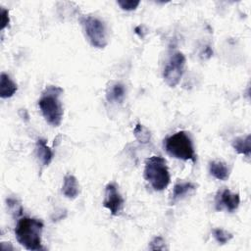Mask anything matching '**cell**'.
I'll use <instances>...</instances> for the list:
<instances>
[{"label":"cell","instance_id":"13","mask_svg":"<svg viewBox=\"0 0 251 251\" xmlns=\"http://www.w3.org/2000/svg\"><path fill=\"white\" fill-rule=\"evenodd\" d=\"M126 95V87L122 82H115L108 87L106 97L109 102L122 103Z\"/></svg>","mask_w":251,"mask_h":251},{"label":"cell","instance_id":"3","mask_svg":"<svg viewBox=\"0 0 251 251\" xmlns=\"http://www.w3.org/2000/svg\"><path fill=\"white\" fill-rule=\"evenodd\" d=\"M144 178L156 191H162L168 187L171 176L166 160L161 156L149 157L145 162Z\"/></svg>","mask_w":251,"mask_h":251},{"label":"cell","instance_id":"15","mask_svg":"<svg viewBox=\"0 0 251 251\" xmlns=\"http://www.w3.org/2000/svg\"><path fill=\"white\" fill-rule=\"evenodd\" d=\"M250 142H251V136L250 134L246 136H241L237 137L233 140L232 142V147L233 149L238 153L245 155L246 157L250 156Z\"/></svg>","mask_w":251,"mask_h":251},{"label":"cell","instance_id":"10","mask_svg":"<svg viewBox=\"0 0 251 251\" xmlns=\"http://www.w3.org/2000/svg\"><path fill=\"white\" fill-rule=\"evenodd\" d=\"M35 151H36V156L39 159L42 166H48L52 162L54 153L52 149L47 145L45 139L43 138L37 139L35 144Z\"/></svg>","mask_w":251,"mask_h":251},{"label":"cell","instance_id":"4","mask_svg":"<svg viewBox=\"0 0 251 251\" xmlns=\"http://www.w3.org/2000/svg\"><path fill=\"white\" fill-rule=\"evenodd\" d=\"M164 147L167 153L176 159L191 160L193 163L196 161V155L193 147V142L184 130L177 131L164 140Z\"/></svg>","mask_w":251,"mask_h":251},{"label":"cell","instance_id":"14","mask_svg":"<svg viewBox=\"0 0 251 251\" xmlns=\"http://www.w3.org/2000/svg\"><path fill=\"white\" fill-rule=\"evenodd\" d=\"M209 172L211 176L219 180H226L229 176V170L222 161H212L209 164Z\"/></svg>","mask_w":251,"mask_h":251},{"label":"cell","instance_id":"7","mask_svg":"<svg viewBox=\"0 0 251 251\" xmlns=\"http://www.w3.org/2000/svg\"><path fill=\"white\" fill-rule=\"evenodd\" d=\"M124 198L121 195L116 183L111 182L106 185L103 206L114 216H118L124 207Z\"/></svg>","mask_w":251,"mask_h":251},{"label":"cell","instance_id":"11","mask_svg":"<svg viewBox=\"0 0 251 251\" xmlns=\"http://www.w3.org/2000/svg\"><path fill=\"white\" fill-rule=\"evenodd\" d=\"M196 189V184L190 182V181H180L175 184L173 188L172 193V203H175L182 198H184L186 195L190 194Z\"/></svg>","mask_w":251,"mask_h":251},{"label":"cell","instance_id":"17","mask_svg":"<svg viewBox=\"0 0 251 251\" xmlns=\"http://www.w3.org/2000/svg\"><path fill=\"white\" fill-rule=\"evenodd\" d=\"M213 232V236L216 239V241L220 244H226L227 243L231 238H232V234L221 227H216L212 230Z\"/></svg>","mask_w":251,"mask_h":251},{"label":"cell","instance_id":"1","mask_svg":"<svg viewBox=\"0 0 251 251\" xmlns=\"http://www.w3.org/2000/svg\"><path fill=\"white\" fill-rule=\"evenodd\" d=\"M43 223L34 218H21L15 228V235L18 242L27 250L37 251L43 249L41 243V234Z\"/></svg>","mask_w":251,"mask_h":251},{"label":"cell","instance_id":"2","mask_svg":"<svg viewBox=\"0 0 251 251\" xmlns=\"http://www.w3.org/2000/svg\"><path fill=\"white\" fill-rule=\"evenodd\" d=\"M63 93V89L59 86L49 85L41 94L38 100V107L41 111L45 121L53 126H58L62 123L64 111L60 101V96Z\"/></svg>","mask_w":251,"mask_h":251},{"label":"cell","instance_id":"21","mask_svg":"<svg viewBox=\"0 0 251 251\" xmlns=\"http://www.w3.org/2000/svg\"><path fill=\"white\" fill-rule=\"evenodd\" d=\"M201 54L204 56V58L208 59V58H210V57L212 56V54H213V51H212V49L210 48V46H205Z\"/></svg>","mask_w":251,"mask_h":251},{"label":"cell","instance_id":"20","mask_svg":"<svg viewBox=\"0 0 251 251\" xmlns=\"http://www.w3.org/2000/svg\"><path fill=\"white\" fill-rule=\"evenodd\" d=\"M0 15H1V30H3L6 26H8L10 23V18H9V12L5 8L1 7L0 9Z\"/></svg>","mask_w":251,"mask_h":251},{"label":"cell","instance_id":"18","mask_svg":"<svg viewBox=\"0 0 251 251\" xmlns=\"http://www.w3.org/2000/svg\"><path fill=\"white\" fill-rule=\"evenodd\" d=\"M118 5L123 9V10H126V11H132V10H135L138 5H139V1H135V0H118L117 1Z\"/></svg>","mask_w":251,"mask_h":251},{"label":"cell","instance_id":"19","mask_svg":"<svg viewBox=\"0 0 251 251\" xmlns=\"http://www.w3.org/2000/svg\"><path fill=\"white\" fill-rule=\"evenodd\" d=\"M149 249L151 250H165L167 249L165 240L161 236H156L149 245Z\"/></svg>","mask_w":251,"mask_h":251},{"label":"cell","instance_id":"8","mask_svg":"<svg viewBox=\"0 0 251 251\" xmlns=\"http://www.w3.org/2000/svg\"><path fill=\"white\" fill-rule=\"evenodd\" d=\"M239 203H240L239 194L232 193L227 188L219 190L215 199V205L218 211L226 210L228 212H233L238 208Z\"/></svg>","mask_w":251,"mask_h":251},{"label":"cell","instance_id":"12","mask_svg":"<svg viewBox=\"0 0 251 251\" xmlns=\"http://www.w3.org/2000/svg\"><path fill=\"white\" fill-rule=\"evenodd\" d=\"M18 89L17 84L10 78V76L2 73L0 75V97L10 98L12 97Z\"/></svg>","mask_w":251,"mask_h":251},{"label":"cell","instance_id":"9","mask_svg":"<svg viewBox=\"0 0 251 251\" xmlns=\"http://www.w3.org/2000/svg\"><path fill=\"white\" fill-rule=\"evenodd\" d=\"M79 184L74 175L68 174L65 176L62 185V193L69 199H75L79 194Z\"/></svg>","mask_w":251,"mask_h":251},{"label":"cell","instance_id":"16","mask_svg":"<svg viewBox=\"0 0 251 251\" xmlns=\"http://www.w3.org/2000/svg\"><path fill=\"white\" fill-rule=\"evenodd\" d=\"M133 134L135 138L142 144H146L151 139V132L150 130L141 124H136L133 129Z\"/></svg>","mask_w":251,"mask_h":251},{"label":"cell","instance_id":"5","mask_svg":"<svg viewBox=\"0 0 251 251\" xmlns=\"http://www.w3.org/2000/svg\"><path fill=\"white\" fill-rule=\"evenodd\" d=\"M79 21L83 31L92 46L96 48H104L108 44V31L103 21L94 16H83Z\"/></svg>","mask_w":251,"mask_h":251},{"label":"cell","instance_id":"6","mask_svg":"<svg viewBox=\"0 0 251 251\" xmlns=\"http://www.w3.org/2000/svg\"><path fill=\"white\" fill-rule=\"evenodd\" d=\"M184 67H185L184 55L179 51L175 52L171 56L163 72L164 80L170 87H175L178 84L184 73Z\"/></svg>","mask_w":251,"mask_h":251}]
</instances>
